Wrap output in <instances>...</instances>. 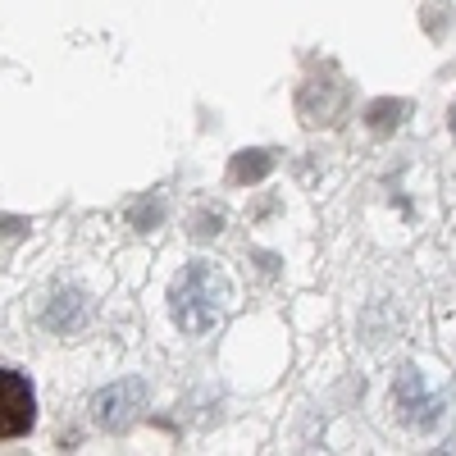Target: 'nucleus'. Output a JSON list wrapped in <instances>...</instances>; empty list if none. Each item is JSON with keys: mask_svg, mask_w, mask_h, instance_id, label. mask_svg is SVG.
<instances>
[{"mask_svg": "<svg viewBox=\"0 0 456 456\" xmlns=\"http://www.w3.org/2000/svg\"><path fill=\"white\" fill-rule=\"evenodd\" d=\"M393 406L411 429H438L443 425V397H434L425 388L420 370H402L393 384Z\"/></svg>", "mask_w": 456, "mask_h": 456, "instance_id": "nucleus-3", "label": "nucleus"}, {"mask_svg": "<svg viewBox=\"0 0 456 456\" xmlns=\"http://www.w3.org/2000/svg\"><path fill=\"white\" fill-rule=\"evenodd\" d=\"M452 119H456V114H452ZM452 128H456V124H452Z\"/></svg>", "mask_w": 456, "mask_h": 456, "instance_id": "nucleus-6", "label": "nucleus"}, {"mask_svg": "<svg viewBox=\"0 0 456 456\" xmlns=\"http://www.w3.org/2000/svg\"><path fill=\"white\" fill-rule=\"evenodd\" d=\"M37 425V393L32 379L19 370H0V443L28 438Z\"/></svg>", "mask_w": 456, "mask_h": 456, "instance_id": "nucleus-2", "label": "nucleus"}, {"mask_svg": "<svg viewBox=\"0 0 456 456\" xmlns=\"http://www.w3.org/2000/svg\"><path fill=\"white\" fill-rule=\"evenodd\" d=\"M228 297H233V288H228V279L215 270V265L192 260L169 288V315L187 338H201L224 320Z\"/></svg>", "mask_w": 456, "mask_h": 456, "instance_id": "nucleus-1", "label": "nucleus"}, {"mask_svg": "<svg viewBox=\"0 0 456 456\" xmlns=\"http://www.w3.org/2000/svg\"><path fill=\"white\" fill-rule=\"evenodd\" d=\"M251 156H256V160H247V156L233 160V178H238V183H242V178H260L265 169H270V156H265V151H251Z\"/></svg>", "mask_w": 456, "mask_h": 456, "instance_id": "nucleus-5", "label": "nucleus"}, {"mask_svg": "<svg viewBox=\"0 0 456 456\" xmlns=\"http://www.w3.org/2000/svg\"><path fill=\"white\" fill-rule=\"evenodd\" d=\"M142 402H146V388L137 384V379H124V384L105 388V393L92 402V415H96V425H101V429H124L133 415H137Z\"/></svg>", "mask_w": 456, "mask_h": 456, "instance_id": "nucleus-4", "label": "nucleus"}]
</instances>
